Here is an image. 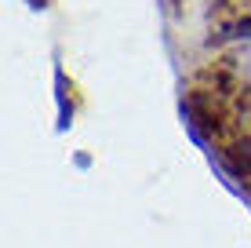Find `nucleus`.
Here are the masks:
<instances>
[{
  "instance_id": "nucleus-1",
  "label": "nucleus",
  "mask_w": 251,
  "mask_h": 248,
  "mask_svg": "<svg viewBox=\"0 0 251 248\" xmlns=\"http://www.w3.org/2000/svg\"><path fill=\"white\" fill-rule=\"evenodd\" d=\"M55 99H58V128H66L69 124V117H73V110H69V102H66V73H62V66H55Z\"/></svg>"
},
{
  "instance_id": "nucleus-2",
  "label": "nucleus",
  "mask_w": 251,
  "mask_h": 248,
  "mask_svg": "<svg viewBox=\"0 0 251 248\" xmlns=\"http://www.w3.org/2000/svg\"><path fill=\"white\" fill-rule=\"evenodd\" d=\"M240 73H244V81L251 84V48H244V55H240Z\"/></svg>"
}]
</instances>
